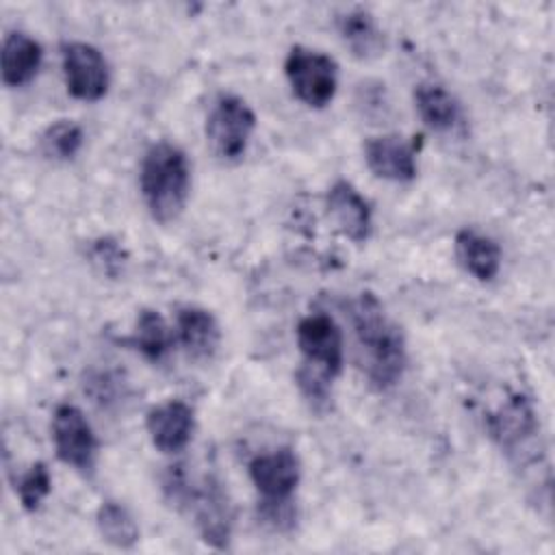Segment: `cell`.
<instances>
[{
	"mask_svg": "<svg viewBox=\"0 0 555 555\" xmlns=\"http://www.w3.org/2000/svg\"><path fill=\"white\" fill-rule=\"evenodd\" d=\"M362 366L377 390L395 386L408 364L405 340L399 325L384 312L373 293H362L349 308Z\"/></svg>",
	"mask_w": 555,
	"mask_h": 555,
	"instance_id": "obj_1",
	"label": "cell"
},
{
	"mask_svg": "<svg viewBox=\"0 0 555 555\" xmlns=\"http://www.w3.org/2000/svg\"><path fill=\"white\" fill-rule=\"evenodd\" d=\"M143 202L158 223L176 221L189 199L191 167L186 154L169 141H158L147 147L139 173Z\"/></svg>",
	"mask_w": 555,
	"mask_h": 555,
	"instance_id": "obj_2",
	"label": "cell"
},
{
	"mask_svg": "<svg viewBox=\"0 0 555 555\" xmlns=\"http://www.w3.org/2000/svg\"><path fill=\"white\" fill-rule=\"evenodd\" d=\"M284 74L297 100L312 108L327 106L338 87V67L334 59L304 46L291 48L284 61Z\"/></svg>",
	"mask_w": 555,
	"mask_h": 555,
	"instance_id": "obj_3",
	"label": "cell"
},
{
	"mask_svg": "<svg viewBox=\"0 0 555 555\" xmlns=\"http://www.w3.org/2000/svg\"><path fill=\"white\" fill-rule=\"evenodd\" d=\"M256 128V115L238 95H221L206 117V139L210 150L223 160L245 154Z\"/></svg>",
	"mask_w": 555,
	"mask_h": 555,
	"instance_id": "obj_4",
	"label": "cell"
},
{
	"mask_svg": "<svg viewBox=\"0 0 555 555\" xmlns=\"http://www.w3.org/2000/svg\"><path fill=\"white\" fill-rule=\"evenodd\" d=\"M488 429L499 447L518 464L538 460L540 427L535 412L525 397L514 395L496 412H492L488 416Z\"/></svg>",
	"mask_w": 555,
	"mask_h": 555,
	"instance_id": "obj_5",
	"label": "cell"
},
{
	"mask_svg": "<svg viewBox=\"0 0 555 555\" xmlns=\"http://www.w3.org/2000/svg\"><path fill=\"white\" fill-rule=\"evenodd\" d=\"M52 440L61 462L82 475L95 470L98 438L82 410L72 403H61L52 416Z\"/></svg>",
	"mask_w": 555,
	"mask_h": 555,
	"instance_id": "obj_6",
	"label": "cell"
},
{
	"mask_svg": "<svg viewBox=\"0 0 555 555\" xmlns=\"http://www.w3.org/2000/svg\"><path fill=\"white\" fill-rule=\"evenodd\" d=\"M297 347L312 366L334 379L343 369V332L325 312H312L297 325Z\"/></svg>",
	"mask_w": 555,
	"mask_h": 555,
	"instance_id": "obj_7",
	"label": "cell"
},
{
	"mask_svg": "<svg viewBox=\"0 0 555 555\" xmlns=\"http://www.w3.org/2000/svg\"><path fill=\"white\" fill-rule=\"evenodd\" d=\"M63 72L67 91L82 102H95L106 95L111 72L104 54L85 41L63 46Z\"/></svg>",
	"mask_w": 555,
	"mask_h": 555,
	"instance_id": "obj_8",
	"label": "cell"
},
{
	"mask_svg": "<svg viewBox=\"0 0 555 555\" xmlns=\"http://www.w3.org/2000/svg\"><path fill=\"white\" fill-rule=\"evenodd\" d=\"M299 475V457L288 447L260 453L249 462V477L262 496L260 503H288L297 490Z\"/></svg>",
	"mask_w": 555,
	"mask_h": 555,
	"instance_id": "obj_9",
	"label": "cell"
},
{
	"mask_svg": "<svg viewBox=\"0 0 555 555\" xmlns=\"http://www.w3.org/2000/svg\"><path fill=\"white\" fill-rule=\"evenodd\" d=\"M152 444L163 453L182 451L195 429V412L180 399H169L154 405L145 418Z\"/></svg>",
	"mask_w": 555,
	"mask_h": 555,
	"instance_id": "obj_10",
	"label": "cell"
},
{
	"mask_svg": "<svg viewBox=\"0 0 555 555\" xmlns=\"http://www.w3.org/2000/svg\"><path fill=\"white\" fill-rule=\"evenodd\" d=\"M191 503L202 538L215 548H225L232 533V505L221 483L208 477L199 490L191 492Z\"/></svg>",
	"mask_w": 555,
	"mask_h": 555,
	"instance_id": "obj_11",
	"label": "cell"
},
{
	"mask_svg": "<svg viewBox=\"0 0 555 555\" xmlns=\"http://www.w3.org/2000/svg\"><path fill=\"white\" fill-rule=\"evenodd\" d=\"M330 219L353 243H364L373 230L369 202L347 180H336L325 197Z\"/></svg>",
	"mask_w": 555,
	"mask_h": 555,
	"instance_id": "obj_12",
	"label": "cell"
},
{
	"mask_svg": "<svg viewBox=\"0 0 555 555\" xmlns=\"http://www.w3.org/2000/svg\"><path fill=\"white\" fill-rule=\"evenodd\" d=\"M176 340L195 362H210L221 345V330L210 310L184 306L176 314Z\"/></svg>",
	"mask_w": 555,
	"mask_h": 555,
	"instance_id": "obj_13",
	"label": "cell"
},
{
	"mask_svg": "<svg viewBox=\"0 0 555 555\" xmlns=\"http://www.w3.org/2000/svg\"><path fill=\"white\" fill-rule=\"evenodd\" d=\"M364 160L369 169L384 180L410 182L416 176V147L399 134L371 137L364 143Z\"/></svg>",
	"mask_w": 555,
	"mask_h": 555,
	"instance_id": "obj_14",
	"label": "cell"
},
{
	"mask_svg": "<svg viewBox=\"0 0 555 555\" xmlns=\"http://www.w3.org/2000/svg\"><path fill=\"white\" fill-rule=\"evenodd\" d=\"M455 258L479 282L494 280L501 269V247L496 241L473 228H462L455 234Z\"/></svg>",
	"mask_w": 555,
	"mask_h": 555,
	"instance_id": "obj_15",
	"label": "cell"
},
{
	"mask_svg": "<svg viewBox=\"0 0 555 555\" xmlns=\"http://www.w3.org/2000/svg\"><path fill=\"white\" fill-rule=\"evenodd\" d=\"M41 46L26 33H9L2 43V82L22 87L35 78L41 67Z\"/></svg>",
	"mask_w": 555,
	"mask_h": 555,
	"instance_id": "obj_16",
	"label": "cell"
},
{
	"mask_svg": "<svg viewBox=\"0 0 555 555\" xmlns=\"http://www.w3.org/2000/svg\"><path fill=\"white\" fill-rule=\"evenodd\" d=\"M414 106L423 124L436 132L453 130L460 121V104L442 85L421 82L414 89Z\"/></svg>",
	"mask_w": 555,
	"mask_h": 555,
	"instance_id": "obj_17",
	"label": "cell"
},
{
	"mask_svg": "<svg viewBox=\"0 0 555 555\" xmlns=\"http://www.w3.org/2000/svg\"><path fill=\"white\" fill-rule=\"evenodd\" d=\"M338 33L347 48L360 56V59H371L377 56L384 50V35L377 28L375 20L371 13L356 9L345 13L338 20Z\"/></svg>",
	"mask_w": 555,
	"mask_h": 555,
	"instance_id": "obj_18",
	"label": "cell"
},
{
	"mask_svg": "<svg viewBox=\"0 0 555 555\" xmlns=\"http://www.w3.org/2000/svg\"><path fill=\"white\" fill-rule=\"evenodd\" d=\"M176 334L169 330L165 319L156 310H141L130 343L150 362H160L171 351Z\"/></svg>",
	"mask_w": 555,
	"mask_h": 555,
	"instance_id": "obj_19",
	"label": "cell"
},
{
	"mask_svg": "<svg viewBox=\"0 0 555 555\" xmlns=\"http://www.w3.org/2000/svg\"><path fill=\"white\" fill-rule=\"evenodd\" d=\"M95 525L104 542L117 548H130L139 542V525L132 514L117 501H104L98 507Z\"/></svg>",
	"mask_w": 555,
	"mask_h": 555,
	"instance_id": "obj_20",
	"label": "cell"
},
{
	"mask_svg": "<svg viewBox=\"0 0 555 555\" xmlns=\"http://www.w3.org/2000/svg\"><path fill=\"white\" fill-rule=\"evenodd\" d=\"M82 128L69 119H61L41 134V150L54 160H72L82 147Z\"/></svg>",
	"mask_w": 555,
	"mask_h": 555,
	"instance_id": "obj_21",
	"label": "cell"
},
{
	"mask_svg": "<svg viewBox=\"0 0 555 555\" xmlns=\"http://www.w3.org/2000/svg\"><path fill=\"white\" fill-rule=\"evenodd\" d=\"M50 490H52V477H50V470L43 462H35L15 481V492H17L20 503L26 512H37L39 505L50 494Z\"/></svg>",
	"mask_w": 555,
	"mask_h": 555,
	"instance_id": "obj_22",
	"label": "cell"
},
{
	"mask_svg": "<svg viewBox=\"0 0 555 555\" xmlns=\"http://www.w3.org/2000/svg\"><path fill=\"white\" fill-rule=\"evenodd\" d=\"M121 249L117 243L104 238V241H98L93 245V260L102 264V269L108 273V275H115L119 269H121Z\"/></svg>",
	"mask_w": 555,
	"mask_h": 555,
	"instance_id": "obj_23",
	"label": "cell"
}]
</instances>
